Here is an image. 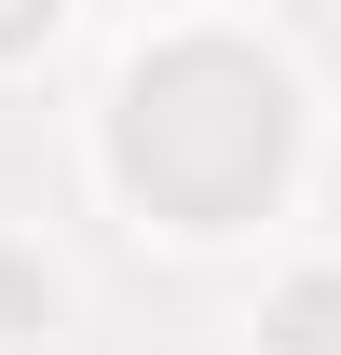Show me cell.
<instances>
[{
	"instance_id": "cell-4",
	"label": "cell",
	"mask_w": 341,
	"mask_h": 355,
	"mask_svg": "<svg viewBox=\"0 0 341 355\" xmlns=\"http://www.w3.org/2000/svg\"><path fill=\"white\" fill-rule=\"evenodd\" d=\"M69 55H96V28L69 14V0H0V96H28V83H55Z\"/></svg>"
},
{
	"instance_id": "cell-2",
	"label": "cell",
	"mask_w": 341,
	"mask_h": 355,
	"mask_svg": "<svg viewBox=\"0 0 341 355\" xmlns=\"http://www.w3.org/2000/svg\"><path fill=\"white\" fill-rule=\"evenodd\" d=\"M232 355H341V246H328V232H300L287 260L246 273V301H232Z\"/></svg>"
},
{
	"instance_id": "cell-3",
	"label": "cell",
	"mask_w": 341,
	"mask_h": 355,
	"mask_svg": "<svg viewBox=\"0 0 341 355\" xmlns=\"http://www.w3.org/2000/svg\"><path fill=\"white\" fill-rule=\"evenodd\" d=\"M69 328H82V260H69V232L0 205V355H69Z\"/></svg>"
},
{
	"instance_id": "cell-1",
	"label": "cell",
	"mask_w": 341,
	"mask_h": 355,
	"mask_svg": "<svg viewBox=\"0 0 341 355\" xmlns=\"http://www.w3.org/2000/svg\"><path fill=\"white\" fill-rule=\"evenodd\" d=\"M341 96L287 14H232V0H177L123 14L82 55V205L123 232L137 260L218 273V260H287L328 191Z\"/></svg>"
}]
</instances>
